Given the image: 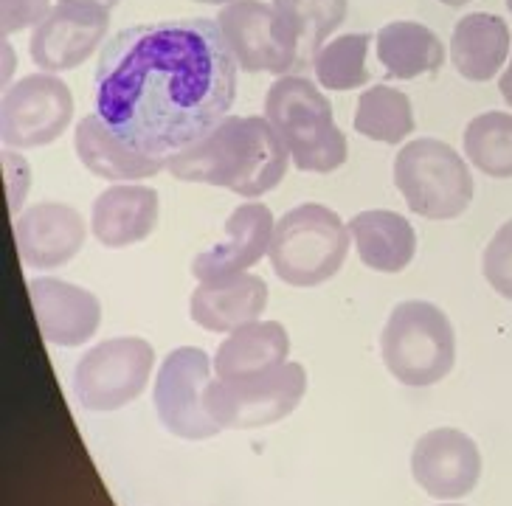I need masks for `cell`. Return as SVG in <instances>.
<instances>
[{"mask_svg": "<svg viewBox=\"0 0 512 506\" xmlns=\"http://www.w3.org/2000/svg\"><path fill=\"white\" fill-rule=\"evenodd\" d=\"M71 3H93V6H105V9H113L119 0H71Z\"/></svg>", "mask_w": 512, "mask_h": 506, "instance_id": "cell-32", "label": "cell"}, {"mask_svg": "<svg viewBox=\"0 0 512 506\" xmlns=\"http://www.w3.org/2000/svg\"><path fill=\"white\" fill-rule=\"evenodd\" d=\"M74 149L88 172L113 183L152 178L166 169V158L147 155L141 149L130 147L127 141H121L99 113H91L76 124Z\"/></svg>", "mask_w": 512, "mask_h": 506, "instance_id": "cell-17", "label": "cell"}, {"mask_svg": "<svg viewBox=\"0 0 512 506\" xmlns=\"http://www.w3.org/2000/svg\"><path fill=\"white\" fill-rule=\"evenodd\" d=\"M307 391L302 363H282L279 369L254 377L214 380L206 386L203 405L220 428H262L290 417Z\"/></svg>", "mask_w": 512, "mask_h": 506, "instance_id": "cell-7", "label": "cell"}, {"mask_svg": "<svg viewBox=\"0 0 512 506\" xmlns=\"http://www.w3.org/2000/svg\"><path fill=\"white\" fill-rule=\"evenodd\" d=\"M158 225V192L152 186L119 183L96 197L91 231L105 248H127L144 242Z\"/></svg>", "mask_w": 512, "mask_h": 506, "instance_id": "cell-18", "label": "cell"}, {"mask_svg": "<svg viewBox=\"0 0 512 506\" xmlns=\"http://www.w3.org/2000/svg\"><path fill=\"white\" fill-rule=\"evenodd\" d=\"M394 186L408 209L425 220L462 217L473 200V175L465 158L439 138H414L397 152Z\"/></svg>", "mask_w": 512, "mask_h": 506, "instance_id": "cell-6", "label": "cell"}, {"mask_svg": "<svg viewBox=\"0 0 512 506\" xmlns=\"http://www.w3.org/2000/svg\"><path fill=\"white\" fill-rule=\"evenodd\" d=\"M372 45V34H344L330 40L313 57V71L321 88L352 90L366 85L372 74L366 71V54Z\"/></svg>", "mask_w": 512, "mask_h": 506, "instance_id": "cell-27", "label": "cell"}, {"mask_svg": "<svg viewBox=\"0 0 512 506\" xmlns=\"http://www.w3.org/2000/svg\"><path fill=\"white\" fill-rule=\"evenodd\" d=\"M507 9H510V12H512V0H507Z\"/></svg>", "mask_w": 512, "mask_h": 506, "instance_id": "cell-35", "label": "cell"}, {"mask_svg": "<svg viewBox=\"0 0 512 506\" xmlns=\"http://www.w3.org/2000/svg\"><path fill=\"white\" fill-rule=\"evenodd\" d=\"M482 273L498 296L512 301V220L501 225L484 248Z\"/></svg>", "mask_w": 512, "mask_h": 506, "instance_id": "cell-28", "label": "cell"}, {"mask_svg": "<svg viewBox=\"0 0 512 506\" xmlns=\"http://www.w3.org/2000/svg\"><path fill=\"white\" fill-rule=\"evenodd\" d=\"M265 119L285 141L290 161L302 172L330 175L347 164V135L332 119L330 99L307 76H279L265 99Z\"/></svg>", "mask_w": 512, "mask_h": 506, "instance_id": "cell-3", "label": "cell"}, {"mask_svg": "<svg viewBox=\"0 0 512 506\" xmlns=\"http://www.w3.org/2000/svg\"><path fill=\"white\" fill-rule=\"evenodd\" d=\"M510 57V26L498 15H465L451 37V60L470 82H490Z\"/></svg>", "mask_w": 512, "mask_h": 506, "instance_id": "cell-21", "label": "cell"}, {"mask_svg": "<svg viewBox=\"0 0 512 506\" xmlns=\"http://www.w3.org/2000/svg\"><path fill=\"white\" fill-rule=\"evenodd\" d=\"M439 3H445V6H465L470 0H439Z\"/></svg>", "mask_w": 512, "mask_h": 506, "instance_id": "cell-33", "label": "cell"}, {"mask_svg": "<svg viewBox=\"0 0 512 506\" xmlns=\"http://www.w3.org/2000/svg\"><path fill=\"white\" fill-rule=\"evenodd\" d=\"M107 26L110 9L105 6L60 0L46 20L31 31V60L46 74L74 71L102 45Z\"/></svg>", "mask_w": 512, "mask_h": 506, "instance_id": "cell-12", "label": "cell"}, {"mask_svg": "<svg viewBox=\"0 0 512 506\" xmlns=\"http://www.w3.org/2000/svg\"><path fill=\"white\" fill-rule=\"evenodd\" d=\"M155 349L144 338H110L85 352L74 369V394L85 411H119L144 394Z\"/></svg>", "mask_w": 512, "mask_h": 506, "instance_id": "cell-8", "label": "cell"}, {"mask_svg": "<svg viewBox=\"0 0 512 506\" xmlns=\"http://www.w3.org/2000/svg\"><path fill=\"white\" fill-rule=\"evenodd\" d=\"M88 225L74 206L37 203L17 217L15 239L26 268L54 270L68 265L82 251Z\"/></svg>", "mask_w": 512, "mask_h": 506, "instance_id": "cell-14", "label": "cell"}, {"mask_svg": "<svg viewBox=\"0 0 512 506\" xmlns=\"http://www.w3.org/2000/svg\"><path fill=\"white\" fill-rule=\"evenodd\" d=\"M237 96V60L217 20L119 31L102 48L93 105L130 147L169 158L214 130Z\"/></svg>", "mask_w": 512, "mask_h": 506, "instance_id": "cell-1", "label": "cell"}, {"mask_svg": "<svg viewBox=\"0 0 512 506\" xmlns=\"http://www.w3.org/2000/svg\"><path fill=\"white\" fill-rule=\"evenodd\" d=\"M355 130L372 141L400 144L414 133V110L406 93L389 85H375L361 93L355 110Z\"/></svg>", "mask_w": 512, "mask_h": 506, "instance_id": "cell-24", "label": "cell"}, {"mask_svg": "<svg viewBox=\"0 0 512 506\" xmlns=\"http://www.w3.org/2000/svg\"><path fill=\"white\" fill-rule=\"evenodd\" d=\"M377 60L392 79H417L442 68L445 45L428 26L397 20L377 31Z\"/></svg>", "mask_w": 512, "mask_h": 506, "instance_id": "cell-23", "label": "cell"}, {"mask_svg": "<svg viewBox=\"0 0 512 506\" xmlns=\"http://www.w3.org/2000/svg\"><path fill=\"white\" fill-rule=\"evenodd\" d=\"M209 3H234V0H209Z\"/></svg>", "mask_w": 512, "mask_h": 506, "instance_id": "cell-34", "label": "cell"}, {"mask_svg": "<svg viewBox=\"0 0 512 506\" xmlns=\"http://www.w3.org/2000/svg\"><path fill=\"white\" fill-rule=\"evenodd\" d=\"M211 366L214 363L203 349L181 346V349L169 352L158 369V380H155V391H152L158 419L164 422L166 431L181 436V439H189V442L211 439L223 431L203 405Z\"/></svg>", "mask_w": 512, "mask_h": 506, "instance_id": "cell-11", "label": "cell"}, {"mask_svg": "<svg viewBox=\"0 0 512 506\" xmlns=\"http://www.w3.org/2000/svg\"><path fill=\"white\" fill-rule=\"evenodd\" d=\"M380 355L394 380L411 388H428L451 374L456 332L437 304L403 301L383 327Z\"/></svg>", "mask_w": 512, "mask_h": 506, "instance_id": "cell-4", "label": "cell"}, {"mask_svg": "<svg viewBox=\"0 0 512 506\" xmlns=\"http://www.w3.org/2000/svg\"><path fill=\"white\" fill-rule=\"evenodd\" d=\"M465 155L490 178H512V116L490 110L465 127Z\"/></svg>", "mask_w": 512, "mask_h": 506, "instance_id": "cell-26", "label": "cell"}, {"mask_svg": "<svg viewBox=\"0 0 512 506\" xmlns=\"http://www.w3.org/2000/svg\"><path fill=\"white\" fill-rule=\"evenodd\" d=\"M349 225L321 203H304L276 223L271 239L273 273L290 287L330 282L349 253Z\"/></svg>", "mask_w": 512, "mask_h": 506, "instance_id": "cell-5", "label": "cell"}, {"mask_svg": "<svg viewBox=\"0 0 512 506\" xmlns=\"http://www.w3.org/2000/svg\"><path fill=\"white\" fill-rule=\"evenodd\" d=\"M498 90H501V96H504V102L512 107V57H510V68L501 74V79H498Z\"/></svg>", "mask_w": 512, "mask_h": 506, "instance_id": "cell-31", "label": "cell"}, {"mask_svg": "<svg viewBox=\"0 0 512 506\" xmlns=\"http://www.w3.org/2000/svg\"><path fill=\"white\" fill-rule=\"evenodd\" d=\"M273 9L296 34L302 62H313L332 31L344 23L347 0H273Z\"/></svg>", "mask_w": 512, "mask_h": 506, "instance_id": "cell-25", "label": "cell"}, {"mask_svg": "<svg viewBox=\"0 0 512 506\" xmlns=\"http://www.w3.org/2000/svg\"><path fill=\"white\" fill-rule=\"evenodd\" d=\"M290 355V335L279 321H251L228 332L214 355V372L220 380L254 377L279 369Z\"/></svg>", "mask_w": 512, "mask_h": 506, "instance_id": "cell-20", "label": "cell"}, {"mask_svg": "<svg viewBox=\"0 0 512 506\" xmlns=\"http://www.w3.org/2000/svg\"><path fill=\"white\" fill-rule=\"evenodd\" d=\"M290 152L262 116H226L214 130L166 158V169L186 183L223 186L240 197H262L285 178Z\"/></svg>", "mask_w": 512, "mask_h": 506, "instance_id": "cell-2", "label": "cell"}, {"mask_svg": "<svg viewBox=\"0 0 512 506\" xmlns=\"http://www.w3.org/2000/svg\"><path fill=\"white\" fill-rule=\"evenodd\" d=\"M74 119L71 88L57 74H29L3 93L0 135L15 149L54 144Z\"/></svg>", "mask_w": 512, "mask_h": 506, "instance_id": "cell-10", "label": "cell"}, {"mask_svg": "<svg viewBox=\"0 0 512 506\" xmlns=\"http://www.w3.org/2000/svg\"><path fill=\"white\" fill-rule=\"evenodd\" d=\"M268 307V284L254 273L223 282H200L189 298V315L209 332H234L256 321Z\"/></svg>", "mask_w": 512, "mask_h": 506, "instance_id": "cell-19", "label": "cell"}, {"mask_svg": "<svg viewBox=\"0 0 512 506\" xmlns=\"http://www.w3.org/2000/svg\"><path fill=\"white\" fill-rule=\"evenodd\" d=\"M51 9H54L51 0H0V26H3V37L29 29V26H40Z\"/></svg>", "mask_w": 512, "mask_h": 506, "instance_id": "cell-29", "label": "cell"}, {"mask_svg": "<svg viewBox=\"0 0 512 506\" xmlns=\"http://www.w3.org/2000/svg\"><path fill=\"white\" fill-rule=\"evenodd\" d=\"M3 169H6V180H9V206H12V214H15L20 209V203H23V194L29 189V164H26V158L6 152L3 155Z\"/></svg>", "mask_w": 512, "mask_h": 506, "instance_id": "cell-30", "label": "cell"}, {"mask_svg": "<svg viewBox=\"0 0 512 506\" xmlns=\"http://www.w3.org/2000/svg\"><path fill=\"white\" fill-rule=\"evenodd\" d=\"M411 476L431 498H465L479 484L482 453L465 431L437 428L417 439Z\"/></svg>", "mask_w": 512, "mask_h": 506, "instance_id": "cell-13", "label": "cell"}, {"mask_svg": "<svg viewBox=\"0 0 512 506\" xmlns=\"http://www.w3.org/2000/svg\"><path fill=\"white\" fill-rule=\"evenodd\" d=\"M29 298L43 341L51 346H82L102 321V304L91 290L37 276L29 282Z\"/></svg>", "mask_w": 512, "mask_h": 506, "instance_id": "cell-15", "label": "cell"}, {"mask_svg": "<svg viewBox=\"0 0 512 506\" xmlns=\"http://www.w3.org/2000/svg\"><path fill=\"white\" fill-rule=\"evenodd\" d=\"M442 506H459V504H442Z\"/></svg>", "mask_w": 512, "mask_h": 506, "instance_id": "cell-36", "label": "cell"}, {"mask_svg": "<svg viewBox=\"0 0 512 506\" xmlns=\"http://www.w3.org/2000/svg\"><path fill=\"white\" fill-rule=\"evenodd\" d=\"M349 234L366 268L377 273H400L417 253V234L406 217L394 211L372 209L352 217Z\"/></svg>", "mask_w": 512, "mask_h": 506, "instance_id": "cell-22", "label": "cell"}, {"mask_svg": "<svg viewBox=\"0 0 512 506\" xmlns=\"http://www.w3.org/2000/svg\"><path fill=\"white\" fill-rule=\"evenodd\" d=\"M273 214L262 203H245L231 211L226 220V239L217 242L209 251L197 253L192 273L200 282H223L240 276L271 251Z\"/></svg>", "mask_w": 512, "mask_h": 506, "instance_id": "cell-16", "label": "cell"}, {"mask_svg": "<svg viewBox=\"0 0 512 506\" xmlns=\"http://www.w3.org/2000/svg\"><path fill=\"white\" fill-rule=\"evenodd\" d=\"M217 26L245 74L285 76L296 65H302L296 34L282 15L262 0L226 3L217 15Z\"/></svg>", "mask_w": 512, "mask_h": 506, "instance_id": "cell-9", "label": "cell"}]
</instances>
